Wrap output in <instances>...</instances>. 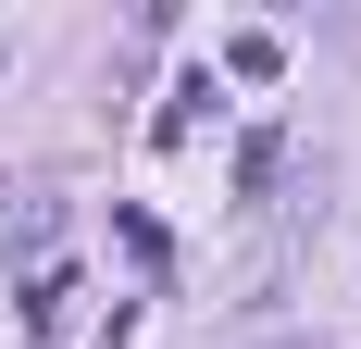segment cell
I'll list each match as a JSON object with an SVG mask.
<instances>
[{"label":"cell","mask_w":361,"mask_h":349,"mask_svg":"<svg viewBox=\"0 0 361 349\" xmlns=\"http://www.w3.org/2000/svg\"><path fill=\"white\" fill-rule=\"evenodd\" d=\"M200 100H212V75H175V100L149 112V138H162V150H187V138H200Z\"/></svg>","instance_id":"6da1fadb"},{"label":"cell","mask_w":361,"mask_h":349,"mask_svg":"<svg viewBox=\"0 0 361 349\" xmlns=\"http://www.w3.org/2000/svg\"><path fill=\"white\" fill-rule=\"evenodd\" d=\"M37 237H50V200H13V212H0V249H37Z\"/></svg>","instance_id":"277c9868"},{"label":"cell","mask_w":361,"mask_h":349,"mask_svg":"<svg viewBox=\"0 0 361 349\" xmlns=\"http://www.w3.org/2000/svg\"><path fill=\"white\" fill-rule=\"evenodd\" d=\"M224 75H250V88L287 75V37H274V25H237V37H224Z\"/></svg>","instance_id":"7a4b0ae2"},{"label":"cell","mask_w":361,"mask_h":349,"mask_svg":"<svg viewBox=\"0 0 361 349\" xmlns=\"http://www.w3.org/2000/svg\"><path fill=\"white\" fill-rule=\"evenodd\" d=\"M274 174H287V138H274V125H262V138L237 150V187H250V200H262V187H274Z\"/></svg>","instance_id":"3957f363"}]
</instances>
